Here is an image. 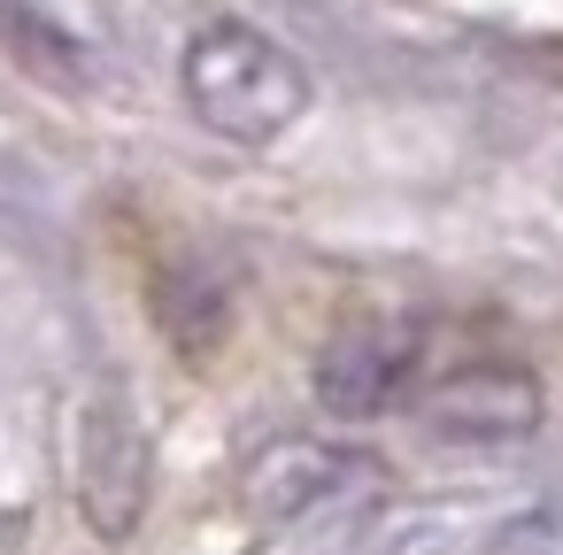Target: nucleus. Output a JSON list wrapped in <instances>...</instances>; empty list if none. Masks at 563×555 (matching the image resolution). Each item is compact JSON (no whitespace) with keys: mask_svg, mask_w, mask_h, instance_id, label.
<instances>
[{"mask_svg":"<svg viewBox=\"0 0 563 555\" xmlns=\"http://www.w3.org/2000/svg\"><path fill=\"white\" fill-rule=\"evenodd\" d=\"M186 101H194V116L209 132H224L240 147H263V140H278L309 109V78L294 70V55L271 32L209 24L186 47Z\"/></svg>","mask_w":563,"mask_h":555,"instance_id":"f257e3e1","label":"nucleus"},{"mask_svg":"<svg viewBox=\"0 0 563 555\" xmlns=\"http://www.w3.org/2000/svg\"><path fill=\"white\" fill-rule=\"evenodd\" d=\"M0 47H9L16 70H32L40 86H86V47L55 16H40L32 0H0Z\"/></svg>","mask_w":563,"mask_h":555,"instance_id":"423d86ee","label":"nucleus"},{"mask_svg":"<svg viewBox=\"0 0 563 555\" xmlns=\"http://www.w3.org/2000/svg\"><path fill=\"white\" fill-rule=\"evenodd\" d=\"M417 424L440 440H471V447H517L540 424V386L525 363L501 355H471V363H440L417 378L409 393Z\"/></svg>","mask_w":563,"mask_h":555,"instance_id":"f03ea898","label":"nucleus"},{"mask_svg":"<svg viewBox=\"0 0 563 555\" xmlns=\"http://www.w3.org/2000/svg\"><path fill=\"white\" fill-rule=\"evenodd\" d=\"M147 501V440L124 401H86L78 417V509L101 540H124Z\"/></svg>","mask_w":563,"mask_h":555,"instance_id":"7ed1b4c3","label":"nucleus"},{"mask_svg":"<svg viewBox=\"0 0 563 555\" xmlns=\"http://www.w3.org/2000/svg\"><path fill=\"white\" fill-rule=\"evenodd\" d=\"M424 378V340L401 332V324H371V332H347L324 347L317 363V401L332 417H386L394 401H409Z\"/></svg>","mask_w":563,"mask_h":555,"instance_id":"20e7f679","label":"nucleus"},{"mask_svg":"<svg viewBox=\"0 0 563 555\" xmlns=\"http://www.w3.org/2000/svg\"><path fill=\"white\" fill-rule=\"evenodd\" d=\"M347 478H355L347 455H332V447H317V440H271V447L240 470V509H247L255 524H286V517L332 501Z\"/></svg>","mask_w":563,"mask_h":555,"instance_id":"39448f33","label":"nucleus"}]
</instances>
